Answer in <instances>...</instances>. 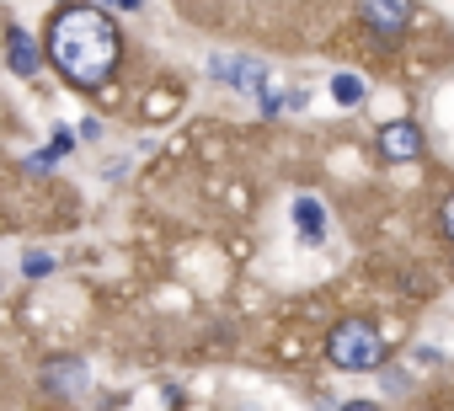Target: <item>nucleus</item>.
I'll list each match as a JSON object with an SVG mask.
<instances>
[{
    "label": "nucleus",
    "mask_w": 454,
    "mask_h": 411,
    "mask_svg": "<svg viewBox=\"0 0 454 411\" xmlns=\"http://www.w3.org/2000/svg\"><path fill=\"white\" fill-rule=\"evenodd\" d=\"M118 6H123V12H139V6H145V0H118Z\"/></svg>",
    "instance_id": "obj_13"
},
{
    "label": "nucleus",
    "mask_w": 454,
    "mask_h": 411,
    "mask_svg": "<svg viewBox=\"0 0 454 411\" xmlns=\"http://www.w3.org/2000/svg\"><path fill=\"white\" fill-rule=\"evenodd\" d=\"M49 268H54V262H49V257H27V278H43V273H49Z\"/></svg>",
    "instance_id": "obj_11"
},
{
    "label": "nucleus",
    "mask_w": 454,
    "mask_h": 411,
    "mask_svg": "<svg viewBox=\"0 0 454 411\" xmlns=\"http://www.w3.org/2000/svg\"><path fill=\"white\" fill-rule=\"evenodd\" d=\"M86 384H91V374H86L81 358H49V363H43V390H49L54 400H81Z\"/></svg>",
    "instance_id": "obj_4"
},
{
    "label": "nucleus",
    "mask_w": 454,
    "mask_h": 411,
    "mask_svg": "<svg viewBox=\"0 0 454 411\" xmlns=\"http://www.w3.org/2000/svg\"><path fill=\"white\" fill-rule=\"evenodd\" d=\"M6 65L27 81V75H38V65H43V54H38V38L33 33H22V27H6Z\"/></svg>",
    "instance_id": "obj_7"
},
{
    "label": "nucleus",
    "mask_w": 454,
    "mask_h": 411,
    "mask_svg": "<svg viewBox=\"0 0 454 411\" xmlns=\"http://www.w3.org/2000/svg\"><path fill=\"white\" fill-rule=\"evenodd\" d=\"M380 155H385V160H417V155H422V128L406 123V118H401V123H385V128H380Z\"/></svg>",
    "instance_id": "obj_6"
},
{
    "label": "nucleus",
    "mask_w": 454,
    "mask_h": 411,
    "mask_svg": "<svg viewBox=\"0 0 454 411\" xmlns=\"http://www.w3.org/2000/svg\"><path fill=\"white\" fill-rule=\"evenodd\" d=\"M326 358H332L337 368H380L385 337H380L374 321H342V326H332V337H326Z\"/></svg>",
    "instance_id": "obj_2"
},
{
    "label": "nucleus",
    "mask_w": 454,
    "mask_h": 411,
    "mask_svg": "<svg viewBox=\"0 0 454 411\" xmlns=\"http://www.w3.org/2000/svg\"><path fill=\"white\" fill-rule=\"evenodd\" d=\"M332 97H337V107H358L364 102V81L342 70V75H332Z\"/></svg>",
    "instance_id": "obj_9"
},
{
    "label": "nucleus",
    "mask_w": 454,
    "mask_h": 411,
    "mask_svg": "<svg viewBox=\"0 0 454 411\" xmlns=\"http://www.w3.org/2000/svg\"><path fill=\"white\" fill-rule=\"evenodd\" d=\"M443 230H449V241H454V198L443 203Z\"/></svg>",
    "instance_id": "obj_12"
},
{
    "label": "nucleus",
    "mask_w": 454,
    "mask_h": 411,
    "mask_svg": "<svg viewBox=\"0 0 454 411\" xmlns=\"http://www.w3.org/2000/svg\"><path fill=\"white\" fill-rule=\"evenodd\" d=\"M358 12L380 38H401L411 27V0H358Z\"/></svg>",
    "instance_id": "obj_5"
},
{
    "label": "nucleus",
    "mask_w": 454,
    "mask_h": 411,
    "mask_svg": "<svg viewBox=\"0 0 454 411\" xmlns=\"http://www.w3.org/2000/svg\"><path fill=\"white\" fill-rule=\"evenodd\" d=\"M294 230L305 241H321L326 236V209H321V198H300L294 203Z\"/></svg>",
    "instance_id": "obj_8"
},
{
    "label": "nucleus",
    "mask_w": 454,
    "mask_h": 411,
    "mask_svg": "<svg viewBox=\"0 0 454 411\" xmlns=\"http://www.w3.org/2000/svg\"><path fill=\"white\" fill-rule=\"evenodd\" d=\"M208 75L224 81V86H236V91H247V97H257L262 81H268V70L257 59H247V54H214L208 59Z\"/></svg>",
    "instance_id": "obj_3"
},
{
    "label": "nucleus",
    "mask_w": 454,
    "mask_h": 411,
    "mask_svg": "<svg viewBox=\"0 0 454 411\" xmlns=\"http://www.w3.org/2000/svg\"><path fill=\"white\" fill-rule=\"evenodd\" d=\"M70 150H75V134L59 128V134H54V155H70Z\"/></svg>",
    "instance_id": "obj_10"
},
{
    "label": "nucleus",
    "mask_w": 454,
    "mask_h": 411,
    "mask_svg": "<svg viewBox=\"0 0 454 411\" xmlns=\"http://www.w3.org/2000/svg\"><path fill=\"white\" fill-rule=\"evenodd\" d=\"M49 59L70 86L97 91V86H107V75L123 59V38L97 6H65L49 22Z\"/></svg>",
    "instance_id": "obj_1"
}]
</instances>
